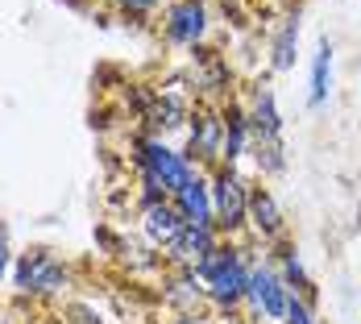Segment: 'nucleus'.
I'll return each mask as SVG.
<instances>
[{"label":"nucleus","instance_id":"nucleus-5","mask_svg":"<svg viewBox=\"0 0 361 324\" xmlns=\"http://www.w3.org/2000/svg\"><path fill=\"white\" fill-rule=\"evenodd\" d=\"M287 304H290V287L283 283L279 266H270V262H253L250 287H245V308H250V316L253 320H262V324H283Z\"/></svg>","mask_w":361,"mask_h":324},{"label":"nucleus","instance_id":"nucleus-22","mask_svg":"<svg viewBox=\"0 0 361 324\" xmlns=\"http://www.w3.org/2000/svg\"><path fill=\"white\" fill-rule=\"evenodd\" d=\"M171 324H208V320H200V316H179V320H171Z\"/></svg>","mask_w":361,"mask_h":324},{"label":"nucleus","instance_id":"nucleus-1","mask_svg":"<svg viewBox=\"0 0 361 324\" xmlns=\"http://www.w3.org/2000/svg\"><path fill=\"white\" fill-rule=\"evenodd\" d=\"M133 162L142 171V204H154V200H175L183 183H191V175L200 167H191V158L175 150L166 138H137L133 142Z\"/></svg>","mask_w":361,"mask_h":324},{"label":"nucleus","instance_id":"nucleus-11","mask_svg":"<svg viewBox=\"0 0 361 324\" xmlns=\"http://www.w3.org/2000/svg\"><path fill=\"white\" fill-rule=\"evenodd\" d=\"M250 229L262 241H287V212L274 200L270 187H253L250 191Z\"/></svg>","mask_w":361,"mask_h":324},{"label":"nucleus","instance_id":"nucleus-2","mask_svg":"<svg viewBox=\"0 0 361 324\" xmlns=\"http://www.w3.org/2000/svg\"><path fill=\"white\" fill-rule=\"evenodd\" d=\"M250 270H253V262L245 258V250L233 246V241H220L216 253L204 258V262L195 266L200 283H204V291H208V304H212L216 312H237V308L245 304Z\"/></svg>","mask_w":361,"mask_h":324},{"label":"nucleus","instance_id":"nucleus-15","mask_svg":"<svg viewBox=\"0 0 361 324\" xmlns=\"http://www.w3.org/2000/svg\"><path fill=\"white\" fill-rule=\"evenodd\" d=\"M332 96V42H320L316 54H312V79H307V104L324 108Z\"/></svg>","mask_w":361,"mask_h":324},{"label":"nucleus","instance_id":"nucleus-12","mask_svg":"<svg viewBox=\"0 0 361 324\" xmlns=\"http://www.w3.org/2000/svg\"><path fill=\"white\" fill-rule=\"evenodd\" d=\"M162 299H166L179 316H195V312L208 304V291H204V283H200V275H195V270L175 266V270L162 279Z\"/></svg>","mask_w":361,"mask_h":324},{"label":"nucleus","instance_id":"nucleus-17","mask_svg":"<svg viewBox=\"0 0 361 324\" xmlns=\"http://www.w3.org/2000/svg\"><path fill=\"white\" fill-rule=\"evenodd\" d=\"M279 275H283V283H287L295 295L307 299L312 279H307V266H303V258H299V250H295L290 241H279Z\"/></svg>","mask_w":361,"mask_h":324},{"label":"nucleus","instance_id":"nucleus-3","mask_svg":"<svg viewBox=\"0 0 361 324\" xmlns=\"http://www.w3.org/2000/svg\"><path fill=\"white\" fill-rule=\"evenodd\" d=\"M8 279H13V291L25 295V299H54V295H63L71 287V266L54 250L34 246V250L17 253Z\"/></svg>","mask_w":361,"mask_h":324},{"label":"nucleus","instance_id":"nucleus-8","mask_svg":"<svg viewBox=\"0 0 361 324\" xmlns=\"http://www.w3.org/2000/svg\"><path fill=\"white\" fill-rule=\"evenodd\" d=\"M183 229H187V220H183V212L175 208V200L142 204V237H145V246H154V250L166 253L175 241H179Z\"/></svg>","mask_w":361,"mask_h":324},{"label":"nucleus","instance_id":"nucleus-20","mask_svg":"<svg viewBox=\"0 0 361 324\" xmlns=\"http://www.w3.org/2000/svg\"><path fill=\"white\" fill-rule=\"evenodd\" d=\"M67 316H71V324H104V316H100L92 304H71Z\"/></svg>","mask_w":361,"mask_h":324},{"label":"nucleus","instance_id":"nucleus-4","mask_svg":"<svg viewBox=\"0 0 361 324\" xmlns=\"http://www.w3.org/2000/svg\"><path fill=\"white\" fill-rule=\"evenodd\" d=\"M212 208H216V233L233 237L241 229H250V183L237 167H216L212 175Z\"/></svg>","mask_w":361,"mask_h":324},{"label":"nucleus","instance_id":"nucleus-6","mask_svg":"<svg viewBox=\"0 0 361 324\" xmlns=\"http://www.w3.org/2000/svg\"><path fill=\"white\" fill-rule=\"evenodd\" d=\"M212 30V8L208 0H171L162 8V34L171 46H183V50H195L204 46V37Z\"/></svg>","mask_w":361,"mask_h":324},{"label":"nucleus","instance_id":"nucleus-18","mask_svg":"<svg viewBox=\"0 0 361 324\" xmlns=\"http://www.w3.org/2000/svg\"><path fill=\"white\" fill-rule=\"evenodd\" d=\"M109 4L121 17H154V13H162L171 0H109Z\"/></svg>","mask_w":361,"mask_h":324},{"label":"nucleus","instance_id":"nucleus-9","mask_svg":"<svg viewBox=\"0 0 361 324\" xmlns=\"http://www.w3.org/2000/svg\"><path fill=\"white\" fill-rule=\"evenodd\" d=\"M175 208L183 212L187 224H200V229H216V208H212V179L204 171H195L191 183H183L175 191Z\"/></svg>","mask_w":361,"mask_h":324},{"label":"nucleus","instance_id":"nucleus-16","mask_svg":"<svg viewBox=\"0 0 361 324\" xmlns=\"http://www.w3.org/2000/svg\"><path fill=\"white\" fill-rule=\"evenodd\" d=\"M295 59H299V21L287 17V21L279 25L274 42H270V67H274V71H290Z\"/></svg>","mask_w":361,"mask_h":324},{"label":"nucleus","instance_id":"nucleus-13","mask_svg":"<svg viewBox=\"0 0 361 324\" xmlns=\"http://www.w3.org/2000/svg\"><path fill=\"white\" fill-rule=\"evenodd\" d=\"M216 246H220V233H216V229L187 224V229L179 233V241L162 253V258H166L171 266H187V270H195L204 258H212V253H216Z\"/></svg>","mask_w":361,"mask_h":324},{"label":"nucleus","instance_id":"nucleus-14","mask_svg":"<svg viewBox=\"0 0 361 324\" xmlns=\"http://www.w3.org/2000/svg\"><path fill=\"white\" fill-rule=\"evenodd\" d=\"M220 116H224V162H220V167H237V162L250 154V145H253L250 112H245L241 104H228Z\"/></svg>","mask_w":361,"mask_h":324},{"label":"nucleus","instance_id":"nucleus-7","mask_svg":"<svg viewBox=\"0 0 361 324\" xmlns=\"http://www.w3.org/2000/svg\"><path fill=\"white\" fill-rule=\"evenodd\" d=\"M191 167H220L224 162V116L212 108H195L187 121V150Z\"/></svg>","mask_w":361,"mask_h":324},{"label":"nucleus","instance_id":"nucleus-10","mask_svg":"<svg viewBox=\"0 0 361 324\" xmlns=\"http://www.w3.org/2000/svg\"><path fill=\"white\" fill-rule=\"evenodd\" d=\"M245 112H250L253 145H283V112H279V100H274V88L262 83V88L253 92V104L245 108Z\"/></svg>","mask_w":361,"mask_h":324},{"label":"nucleus","instance_id":"nucleus-21","mask_svg":"<svg viewBox=\"0 0 361 324\" xmlns=\"http://www.w3.org/2000/svg\"><path fill=\"white\" fill-rule=\"evenodd\" d=\"M13 262H17V253H13V246H8V233L0 229V283L13 275Z\"/></svg>","mask_w":361,"mask_h":324},{"label":"nucleus","instance_id":"nucleus-19","mask_svg":"<svg viewBox=\"0 0 361 324\" xmlns=\"http://www.w3.org/2000/svg\"><path fill=\"white\" fill-rule=\"evenodd\" d=\"M283 324H320V320H316V312L307 308V299L290 291V304H287V316H283Z\"/></svg>","mask_w":361,"mask_h":324}]
</instances>
